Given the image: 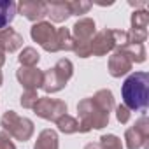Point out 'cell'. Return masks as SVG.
<instances>
[{
  "mask_svg": "<svg viewBox=\"0 0 149 149\" xmlns=\"http://www.w3.org/2000/svg\"><path fill=\"white\" fill-rule=\"evenodd\" d=\"M37 100H39V95H37L35 90H25L19 97V104H21L23 109H33Z\"/></svg>",
  "mask_w": 149,
  "mask_h": 149,
  "instance_id": "obj_26",
  "label": "cell"
},
{
  "mask_svg": "<svg viewBox=\"0 0 149 149\" xmlns=\"http://www.w3.org/2000/svg\"><path fill=\"white\" fill-rule=\"evenodd\" d=\"M68 105L63 100L58 98H49V97H39L37 104L33 105V112L46 121H56L63 114H67Z\"/></svg>",
  "mask_w": 149,
  "mask_h": 149,
  "instance_id": "obj_5",
  "label": "cell"
},
{
  "mask_svg": "<svg viewBox=\"0 0 149 149\" xmlns=\"http://www.w3.org/2000/svg\"><path fill=\"white\" fill-rule=\"evenodd\" d=\"M54 123H56L58 132H61L65 135H72V133H77L79 132V121L74 118V116H70V114H63Z\"/></svg>",
  "mask_w": 149,
  "mask_h": 149,
  "instance_id": "obj_18",
  "label": "cell"
},
{
  "mask_svg": "<svg viewBox=\"0 0 149 149\" xmlns=\"http://www.w3.org/2000/svg\"><path fill=\"white\" fill-rule=\"evenodd\" d=\"M91 100H93V104H95L102 112H105V114H111V111H114V107H116L114 95H112V91L107 90V88L98 90V91L91 97Z\"/></svg>",
  "mask_w": 149,
  "mask_h": 149,
  "instance_id": "obj_16",
  "label": "cell"
},
{
  "mask_svg": "<svg viewBox=\"0 0 149 149\" xmlns=\"http://www.w3.org/2000/svg\"><path fill=\"white\" fill-rule=\"evenodd\" d=\"M42 76L44 70L37 67H19L16 70V79L25 90H39L42 86Z\"/></svg>",
  "mask_w": 149,
  "mask_h": 149,
  "instance_id": "obj_9",
  "label": "cell"
},
{
  "mask_svg": "<svg viewBox=\"0 0 149 149\" xmlns=\"http://www.w3.org/2000/svg\"><path fill=\"white\" fill-rule=\"evenodd\" d=\"M84 149H102V146L98 142H90V144L84 146Z\"/></svg>",
  "mask_w": 149,
  "mask_h": 149,
  "instance_id": "obj_33",
  "label": "cell"
},
{
  "mask_svg": "<svg viewBox=\"0 0 149 149\" xmlns=\"http://www.w3.org/2000/svg\"><path fill=\"white\" fill-rule=\"evenodd\" d=\"M130 6H132V7H135V9H137V7L146 9V2H130Z\"/></svg>",
  "mask_w": 149,
  "mask_h": 149,
  "instance_id": "obj_34",
  "label": "cell"
},
{
  "mask_svg": "<svg viewBox=\"0 0 149 149\" xmlns=\"http://www.w3.org/2000/svg\"><path fill=\"white\" fill-rule=\"evenodd\" d=\"M70 7L68 0H51L47 2V18L51 23H65L70 18Z\"/></svg>",
  "mask_w": 149,
  "mask_h": 149,
  "instance_id": "obj_12",
  "label": "cell"
},
{
  "mask_svg": "<svg viewBox=\"0 0 149 149\" xmlns=\"http://www.w3.org/2000/svg\"><path fill=\"white\" fill-rule=\"evenodd\" d=\"M121 51L130 58L132 63H144V61H146V56H147L144 44H128V46H125Z\"/></svg>",
  "mask_w": 149,
  "mask_h": 149,
  "instance_id": "obj_20",
  "label": "cell"
},
{
  "mask_svg": "<svg viewBox=\"0 0 149 149\" xmlns=\"http://www.w3.org/2000/svg\"><path fill=\"white\" fill-rule=\"evenodd\" d=\"M90 49H91V56H105V54L116 51L112 28H105V30L97 32L93 35V39L90 40Z\"/></svg>",
  "mask_w": 149,
  "mask_h": 149,
  "instance_id": "obj_6",
  "label": "cell"
},
{
  "mask_svg": "<svg viewBox=\"0 0 149 149\" xmlns=\"http://www.w3.org/2000/svg\"><path fill=\"white\" fill-rule=\"evenodd\" d=\"M18 13L32 23L44 21L47 16V2L42 0H21L18 4Z\"/></svg>",
  "mask_w": 149,
  "mask_h": 149,
  "instance_id": "obj_7",
  "label": "cell"
},
{
  "mask_svg": "<svg viewBox=\"0 0 149 149\" xmlns=\"http://www.w3.org/2000/svg\"><path fill=\"white\" fill-rule=\"evenodd\" d=\"M18 61H19L21 67H37L39 61H40V54L35 47L26 46V47L21 49V53L18 56Z\"/></svg>",
  "mask_w": 149,
  "mask_h": 149,
  "instance_id": "obj_19",
  "label": "cell"
},
{
  "mask_svg": "<svg viewBox=\"0 0 149 149\" xmlns=\"http://www.w3.org/2000/svg\"><path fill=\"white\" fill-rule=\"evenodd\" d=\"M2 83H4V76H2V72H0V86H2Z\"/></svg>",
  "mask_w": 149,
  "mask_h": 149,
  "instance_id": "obj_36",
  "label": "cell"
},
{
  "mask_svg": "<svg viewBox=\"0 0 149 149\" xmlns=\"http://www.w3.org/2000/svg\"><path fill=\"white\" fill-rule=\"evenodd\" d=\"M102 149H123V142L118 135L114 133H107V135H102L100 137V142Z\"/></svg>",
  "mask_w": 149,
  "mask_h": 149,
  "instance_id": "obj_25",
  "label": "cell"
},
{
  "mask_svg": "<svg viewBox=\"0 0 149 149\" xmlns=\"http://www.w3.org/2000/svg\"><path fill=\"white\" fill-rule=\"evenodd\" d=\"M30 37L47 53H58L56 47V26L51 21L33 23L30 28Z\"/></svg>",
  "mask_w": 149,
  "mask_h": 149,
  "instance_id": "obj_4",
  "label": "cell"
},
{
  "mask_svg": "<svg viewBox=\"0 0 149 149\" xmlns=\"http://www.w3.org/2000/svg\"><path fill=\"white\" fill-rule=\"evenodd\" d=\"M125 146L126 149H149V137H144L139 130L130 126L125 132Z\"/></svg>",
  "mask_w": 149,
  "mask_h": 149,
  "instance_id": "obj_17",
  "label": "cell"
},
{
  "mask_svg": "<svg viewBox=\"0 0 149 149\" xmlns=\"http://www.w3.org/2000/svg\"><path fill=\"white\" fill-rule=\"evenodd\" d=\"M112 37H114V44H116V51L123 49L125 46H128V33L126 30H114L112 28Z\"/></svg>",
  "mask_w": 149,
  "mask_h": 149,
  "instance_id": "obj_29",
  "label": "cell"
},
{
  "mask_svg": "<svg viewBox=\"0 0 149 149\" xmlns=\"http://www.w3.org/2000/svg\"><path fill=\"white\" fill-rule=\"evenodd\" d=\"M91 2L88 0H72L68 2V7H70V14L72 16H83V14H88V11L91 9Z\"/></svg>",
  "mask_w": 149,
  "mask_h": 149,
  "instance_id": "obj_24",
  "label": "cell"
},
{
  "mask_svg": "<svg viewBox=\"0 0 149 149\" xmlns=\"http://www.w3.org/2000/svg\"><path fill=\"white\" fill-rule=\"evenodd\" d=\"M97 33V23L91 18H79L72 26V39L76 42H90Z\"/></svg>",
  "mask_w": 149,
  "mask_h": 149,
  "instance_id": "obj_10",
  "label": "cell"
},
{
  "mask_svg": "<svg viewBox=\"0 0 149 149\" xmlns=\"http://www.w3.org/2000/svg\"><path fill=\"white\" fill-rule=\"evenodd\" d=\"M0 149H16L14 142L11 140L9 133H6V132H0Z\"/></svg>",
  "mask_w": 149,
  "mask_h": 149,
  "instance_id": "obj_32",
  "label": "cell"
},
{
  "mask_svg": "<svg viewBox=\"0 0 149 149\" xmlns=\"http://www.w3.org/2000/svg\"><path fill=\"white\" fill-rule=\"evenodd\" d=\"M56 47L58 51H72L74 47V39L70 35L68 28H56Z\"/></svg>",
  "mask_w": 149,
  "mask_h": 149,
  "instance_id": "obj_22",
  "label": "cell"
},
{
  "mask_svg": "<svg viewBox=\"0 0 149 149\" xmlns=\"http://www.w3.org/2000/svg\"><path fill=\"white\" fill-rule=\"evenodd\" d=\"M4 65H6V53L0 49V68H2Z\"/></svg>",
  "mask_w": 149,
  "mask_h": 149,
  "instance_id": "obj_35",
  "label": "cell"
},
{
  "mask_svg": "<svg viewBox=\"0 0 149 149\" xmlns=\"http://www.w3.org/2000/svg\"><path fill=\"white\" fill-rule=\"evenodd\" d=\"M133 128H135V130H139L144 137H149V119H147V116H146V114H142V116L135 121Z\"/></svg>",
  "mask_w": 149,
  "mask_h": 149,
  "instance_id": "obj_31",
  "label": "cell"
},
{
  "mask_svg": "<svg viewBox=\"0 0 149 149\" xmlns=\"http://www.w3.org/2000/svg\"><path fill=\"white\" fill-rule=\"evenodd\" d=\"M123 105L130 112H146L149 107V74L133 72L123 81L121 86Z\"/></svg>",
  "mask_w": 149,
  "mask_h": 149,
  "instance_id": "obj_1",
  "label": "cell"
},
{
  "mask_svg": "<svg viewBox=\"0 0 149 149\" xmlns=\"http://www.w3.org/2000/svg\"><path fill=\"white\" fill-rule=\"evenodd\" d=\"M72 53H76V56H79V58H90L91 56L90 42H76V40H74Z\"/></svg>",
  "mask_w": 149,
  "mask_h": 149,
  "instance_id": "obj_28",
  "label": "cell"
},
{
  "mask_svg": "<svg viewBox=\"0 0 149 149\" xmlns=\"http://www.w3.org/2000/svg\"><path fill=\"white\" fill-rule=\"evenodd\" d=\"M18 14V4L14 0H0V30L9 28Z\"/></svg>",
  "mask_w": 149,
  "mask_h": 149,
  "instance_id": "obj_15",
  "label": "cell"
},
{
  "mask_svg": "<svg viewBox=\"0 0 149 149\" xmlns=\"http://www.w3.org/2000/svg\"><path fill=\"white\" fill-rule=\"evenodd\" d=\"M132 30H147L149 25V13L146 9H135L130 18Z\"/></svg>",
  "mask_w": 149,
  "mask_h": 149,
  "instance_id": "obj_23",
  "label": "cell"
},
{
  "mask_svg": "<svg viewBox=\"0 0 149 149\" xmlns=\"http://www.w3.org/2000/svg\"><path fill=\"white\" fill-rule=\"evenodd\" d=\"M114 111H116V119H118V123H121V125H126L128 121H130V118H132V112L123 105V104H119V105H116L114 107Z\"/></svg>",
  "mask_w": 149,
  "mask_h": 149,
  "instance_id": "obj_30",
  "label": "cell"
},
{
  "mask_svg": "<svg viewBox=\"0 0 149 149\" xmlns=\"http://www.w3.org/2000/svg\"><path fill=\"white\" fill-rule=\"evenodd\" d=\"M132 68H133V63L130 61V58H128L121 49L111 53L109 63H107V70H109V74H111V77L119 79V77H123V76H128V74L132 72Z\"/></svg>",
  "mask_w": 149,
  "mask_h": 149,
  "instance_id": "obj_8",
  "label": "cell"
},
{
  "mask_svg": "<svg viewBox=\"0 0 149 149\" xmlns=\"http://www.w3.org/2000/svg\"><path fill=\"white\" fill-rule=\"evenodd\" d=\"M0 126L4 128L6 133H9L11 139H16L19 142H26L32 139L35 132V125L30 118L19 116L16 111H7L4 112L2 119H0Z\"/></svg>",
  "mask_w": 149,
  "mask_h": 149,
  "instance_id": "obj_3",
  "label": "cell"
},
{
  "mask_svg": "<svg viewBox=\"0 0 149 149\" xmlns=\"http://www.w3.org/2000/svg\"><path fill=\"white\" fill-rule=\"evenodd\" d=\"M53 68H54V72L58 74V77L63 79L65 83H68V81L72 79V76H74V63H72L68 58H60Z\"/></svg>",
  "mask_w": 149,
  "mask_h": 149,
  "instance_id": "obj_21",
  "label": "cell"
},
{
  "mask_svg": "<svg viewBox=\"0 0 149 149\" xmlns=\"http://www.w3.org/2000/svg\"><path fill=\"white\" fill-rule=\"evenodd\" d=\"M33 149H60V139L58 132L46 128L37 135V140L33 144Z\"/></svg>",
  "mask_w": 149,
  "mask_h": 149,
  "instance_id": "obj_14",
  "label": "cell"
},
{
  "mask_svg": "<svg viewBox=\"0 0 149 149\" xmlns=\"http://www.w3.org/2000/svg\"><path fill=\"white\" fill-rule=\"evenodd\" d=\"M23 35L16 32L14 28H4L0 30V49L4 53H16L18 49L23 47Z\"/></svg>",
  "mask_w": 149,
  "mask_h": 149,
  "instance_id": "obj_11",
  "label": "cell"
},
{
  "mask_svg": "<svg viewBox=\"0 0 149 149\" xmlns=\"http://www.w3.org/2000/svg\"><path fill=\"white\" fill-rule=\"evenodd\" d=\"M128 42L130 44H144L147 40V30H128Z\"/></svg>",
  "mask_w": 149,
  "mask_h": 149,
  "instance_id": "obj_27",
  "label": "cell"
},
{
  "mask_svg": "<svg viewBox=\"0 0 149 149\" xmlns=\"http://www.w3.org/2000/svg\"><path fill=\"white\" fill-rule=\"evenodd\" d=\"M79 114V133H88L91 130H102L109 125V114L102 112L91 98H83L77 104Z\"/></svg>",
  "mask_w": 149,
  "mask_h": 149,
  "instance_id": "obj_2",
  "label": "cell"
},
{
  "mask_svg": "<svg viewBox=\"0 0 149 149\" xmlns=\"http://www.w3.org/2000/svg\"><path fill=\"white\" fill-rule=\"evenodd\" d=\"M65 86H67V83H65L63 79L58 77V74L54 72L53 67L47 68V70H44V76H42V86H40V88H42L47 95L58 93V91H61Z\"/></svg>",
  "mask_w": 149,
  "mask_h": 149,
  "instance_id": "obj_13",
  "label": "cell"
}]
</instances>
